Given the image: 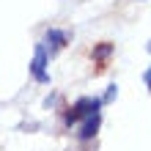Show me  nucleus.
Listing matches in <instances>:
<instances>
[{"mask_svg":"<svg viewBox=\"0 0 151 151\" xmlns=\"http://www.w3.org/2000/svg\"><path fill=\"white\" fill-rule=\"evenodd\" d=\"M102 110V99L99 96H80V99L72 104V110L66 113V127H72V124H77L80 118H85V115H93Z\"/></svg>","mask_w":151,"mask_h":151,"instance_id":"f257e3e1","label":"nucleus"},{"mask_svg":"<svg viewBox=\"0 0 151 151\" xmlns=\"http://www.w3.org/2000/svg\"><path fill=\"white\" fill-rule=\"evenodd\" d=\"M47 66H50L47 44L39 41V44H36V52H33V60H30V74H33V80L41 83V85H50V72H47Z\"/></svg>","mask_w":151,"mask_h":151,"instance_id":"f03ea898","label":"nucleus"},{"mask_svg":"<svg viewBox=\"0 0 151 151\" xmlns=\"http://www.w3.org/2000/svg\"><path fill=\"white\" fill-rule=\"evenodd\" d=\"M99 127H102V113L85 115V121L80 124V129H77V137H80V140H91L96 132H99Z\"/></svg>","mask_w":151,"mask_h":151,"instance_id":"7ed1b4c3","label":"nucleus"},{"mask_svg":"<svg viewBox=\"0 0 151 151\" xmlns=\"http://www.w3.org/2000/svg\"><path fill=\"white\" fill-rule=\"evenodd\" d=\"M44 44H50L52 52H58V50H63L66 44H69V33L60 30V28H50L47 36H44Z\"/></svg>","mask_w":151,"mask_h":151,"instance_id":"20e7f679","label":"nucleus"},{"mask_svg":"<svg viewBox=\"0 0 151 151\" xmlns=\"http://www.w3.org/2000/svg\"><path fill=\"white\" fill-rule=\"evenodd\" d=\"M113 52H115V47H113V44L110 41H102V44H96V47H93V52H91V55H93V60H96V63H107V60H110V55H113ZM99 66V69H102Z\"/></svg>","mask_w":151,"mask_h":151,"instance_id":"39448f33","label":"nucleus"},{"mask_svg":"<svg viewBox=\"0 0 151 151\" xmlns=\"http://www.w3.org/2000/svg\"><path fill=\"white\" fill-rule=\"evenodd\" d=\"M115 96H118V85H107V93H104V99H102V104H107V102H113L115 99Z\"/></svg>","mask_w":151,"mask_h":151,"instance_id":"423d86ee","label":"nucleus"},{"mask_svg":"<svg viewBox=\"0 0 151 151\" xmlns=\"http://www.w3.org/2000/svg\"><path fill=\"white\" fill-rule=\"evenodd\" d=\"M143 80H146V88H148V93H151V69L146 72V77H143Z\"/></svg>","mask_w":151,"mask_h":151,"instance_id":"0eeeda50","label":"nucleus"},{"mask_svg":"<svg viewBox=\"0 0 151 151\" xmlns=\"http://www.w3.org/2000/svg\"><path fill=\"white\" fill-rule=\"evenodd\" d=\"M148 52H151V44H148Z\"/></svg>","mask_w":151,"mask_h":151,"instance_id":"6e6552de","label":"nucleus"}]
</instances>
